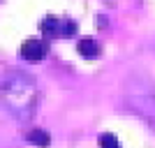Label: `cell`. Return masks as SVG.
I'll return each mask as SVG.
<instances>
[{
  "mask_svg": "<svg viewBox=\"0 0 155 148\" xmlns=\"http://www.w3.org/2000/svg\"><path fill=\"white\" fill-rule=\"evenodd\" d=\"M0 100L16 120H30L37 109V86L30 77L12 72L0 84Z\"/></svg>",
  "mask_w": 155,
  "mask_h": 148,
  "instance_id": "1",
  "label": "cell"
},
{
  "mask_svg": "<svg viewBox=\"0 0 155 148\" xmlns=\"http://www.w3.org/2000/svg\"><path fill=\"white\" fill-rule=\"evenodd\" d=\"M46 53H49V44H46L44 39H37V37L26 39L23 46H21V56H23L26 60H30V63L46 58Z\"/></svg>",
  "mask_w": 155,
  "mask_h": 148,
  "instance_id": "2",
  "label": "cell"
},
{
  "mask_svg": "<svg viewBox=\"0 0 155 148\" xmlns=\"http://www.w3.org/2000/svg\"><path fill=\"white\" fill-rule=\"evenodd\" d=\"M39 30H42V35H46V37H53V35H58V32L63 30V19L46 16V19H42V23H39Z\"/></svg>",
  "mask_w": 155,
  "mask_h": 148,
  "instance_id": "3",
  "label": "cell"
},
{
  "mask_svg": "<svg viewBox=\"0 0 155 148\" xmlns=\"http://www.w3.org/2000/svg\"><path fill=\"white\" fill-rule=\"evenodd\" d=\"M79 51H81L84 58H97L100 56V46H97L95 39L84 37V39H79Z\"/></svg>",
  "mask_w": 155,
  "mask_h": 148,
  "instance_id": "4",
  "label": "cell"
},
{
  "mask_svg": "<svg viewBox=\"0 0 155 148\" xmlns=\"http://www.w3.org/2000/svg\"><path fill=\"white\" fill-rule=\"evenodd\" d=\"M26 139L30 143H35V146H39V148H46L49 143H51V136H49L46 130H30V132L26 134Z\"/></svg>",
  "mask_w": 155,
  "mask_h": 148,
  "instance_id": "5",
  "label": "cell"
},
{
  "mask_svg": "<svg viewBox=\"0 0 155 148\" xmlns=\"http://www.w3.org/2000/svg\"><path fill=\"white\" fill-rule=\"evenodd\" d=\"M100 148H120V146H118V139H116V136L107 132V134L100 136Z\"/></svg>",
  "mask_w": 155,
  "mask_h": 148,
  "instance_id": "6",
  "label": "cell"
},
{
  "mask_svg": "<svg viewBox=\"0 0 155 148\" xmlns=\"http://www.w3.org/2000/svg\"><path fill=\"white\" fill-rule=\"evenodd\" d=\"M74 32V23L72 21H63V30H60V35H72Z\"/></svg>",
  "mask_w": 155,
  "mask_h": 148,
  "instance_id": "7",
  "label": "cell"
}]
</instances>
